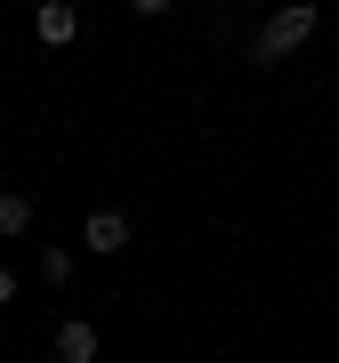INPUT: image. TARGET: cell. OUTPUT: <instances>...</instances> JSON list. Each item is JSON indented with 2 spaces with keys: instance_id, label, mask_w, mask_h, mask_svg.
<instances>
[{
  "instance_id": "1",
  "label": "cell",
  "mask_w": 339,
  "mask_h": 363,
  "mask_svg": "<svg viewBox=\"0 0 339 363\" xmlns=\"http://www.w3.org/2000/svg\"><path fill=\"white\" fill-rule=\"evenodd\" d=\"M315 25H323V9L315 0H283V9H267V25L250 33V65H283V57H299L307 40H315Z\"/></svg>"
},
{
  "instance_id": "3",
  "label": "cell",
  "mask_w": 339,
  "mask_h": 363,
  "mask_svg": "<svg viewBox=\"0 0 339 363\" xmlns=\"http://www.w3.org/2000/svg\"><path fill=\"white\" fill-rule=\"evenodd\" d=\"M33 33H40V49H73L81 40V9L73 0H33Z\"/></svg>"
},
{
  "instance_id": "7",
  "label": "cell",
  "mask_w": 339,
  "mask_h": 363,
  "mask_svg": "<svg viewBox=\"0 0 339 363\" xmlns=\"http://www.w3.org/2000/svg\"><path fill=\"white\" fill-rule=\"evenodd\" d=\"M9 298H16V267L0 259V307H9Z\"/></svg>"
},
{
  "instance_id": "8",
  "label": "cell",
  "mask_w": 339,
  "mask_h": 363,
  "mask_svg": "<svg viewBox=\"0 0 339 363\" xmlns=\"http://www.w3.org/2000/svg\"><path fill=\"white\" fill-rule=\"evenodd\" d=\"M130 16H170V0H130Z\"/></svg>"
},
{
  "instance_id": "5",
  "label": "cell",
  "mask_w": 339,
  "mask_h": 363,
  "mask_svg": "<svg viewBox=\"0 0 339 363\" xmlns=\"http://www.w3.org/2000/svg\"><path fill=\"white\" fill-rule=\"evenodd\" d=\"M33 226V194L25 186H0V234H25Z\"/></svg>"
},
{
  "instance_id": "9",
  "label": "cell",
  "mask_w": 339,
  "mask_h": 363,
  "mask_svg": "<svg viewBox=\"0 0 339 363\" xmlns=\"http://www.w3.org/2000/svg\"><path fill=\"white\" fill-rule=\"evenodd\" d=\"M235 9H267V0H235Z\"/></svg>"
},
{
  "instance_id": "2",
  "label": "cell",
  "mask_w": 339,
  "mask_h": 363,
  "mask_svg": "<svg viewBox=\"0 0 339 363\" xmlns=\"http://www.w3.org/2000/svg\"><path fill=\"white\" fill-rule=\"evenodd\" d=\"M138 242V226H130V210H89V218H81V250H105V259H121V250Z\"/></svg>"
},
{
  "instance_id": "6",
  "label": "cell",
  "mask_w": 339,
  "mask_h": 363,
  "mask_svg": "<svg viewBox=\"0 0 339 363\" xmlns=\"http://www.w3.org/2000/svg\"><path fill=\"white\" fill-rule=\"evenodd\" d=\"M40 283H49V291L73 283V250H40Z\"/></svg>"
},
{
  "instance_id": "4",
  "label": "cell",
  "mask_w": 339,
  "mask_h": 363,
  "mask_svg": "<svg viewBox=\"0 0 339 363\" xmlns=\"http://www.w3.org/2000/svg\"><path fill=\"white\" fill-rule=\"evenodd\" d=\"M97 347H105V331L89 315H65V323H57V363H97Z\"/></svg>"
}]
</instances>
